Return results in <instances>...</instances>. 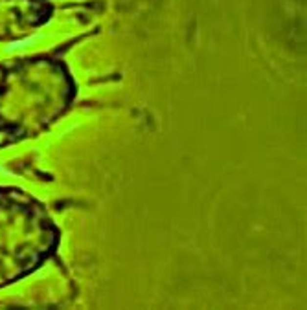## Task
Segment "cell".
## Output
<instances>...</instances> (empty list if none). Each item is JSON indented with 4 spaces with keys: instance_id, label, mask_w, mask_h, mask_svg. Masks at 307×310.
<instances>
[{
    "instance_id": "1",
    "label": "cell",
    "mask_w": 307,
    "mask_h": 310,
    "mask_svg": "<svg viewBox=\"0 0 307 310\" xmlns=\"http://www.w3.org/2000/svg\"><path fill=\"white\" fill-rule=\"evenodd\" d=\"M41 35H30L28 39H22V41H15V42H11V44L6 46V52H17V50H22V48H28L31 42H35L39 41Z\"/></svg>"
},
{
    "instance_id": "2",
    "label": "cell",
    "mask_w": 307,
    "mask_h": 310,
    "mask_svg": "<svg viewBox=\"0 0 307 310\" xmlns=\"http://www.w3.org/2000/svg\"><path fill=\"white\" fill-rule=\"evenodd\" d=\"M0 174H8V176H9V171H8V169H6V167H2V165H0Z\"/></svg>"
}]
</instances>
